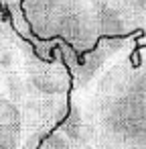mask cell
Returning <instances> with one entry per match:
<instances>
[{
	"label": "cell",
	"mask_w": 146,
	"mask_h": 149,
	"mask_svg": "<svg viewBox=\"0 0 146 149\" xmlns=\"http://www.w3.org/2000/svg\"><path fill=\"white\" fill-rule=\"evenodd\" d=\"M27 135L23 106L8 94L4 78H0V149H25Z\"/></svg>",
	"instance_id": "obj_3"
},
{
	"label": "cell",
	"mask_w": 146,
	"mask_h": 149,
	"mask_svg": "<svg viewBox=\"0 0 146 149\" xmlns=\"http://www.w3.org/2000/svg\"><path fill=\"white\" fill-rule=\"evenodd\" d=\"M23 17L29 39L43 59L57 55V45L75 55L93 49L101 31V0H23Z\"/></svg>",
	"instance_id": "obj_2"
},
{
	"label": "cell",
	"mask_w": 146,
	"mask_h": 149,
	"mask_svg": "<svg viewBox=\"0 0 146 149\" xmlns=\"http://www.w3.org/2000/svg\"><path fill=\"white\" fill-rule=\"evenodd\" d=\"M95 149H136V147H122V145H97Z\"/></svg>",
	"instance_id": "obj_5"
},
{
	"label": "cell",
	"mask_w": 146,
	"mask_h": 149,
	"mask_svg": "<svg viewBox=\"0 0 146 149\" xmlns=\"http://www.w3.org/2000/svg\"><path fill=\"white\" fill-rule=\"evenodd\" d=\"M2 6H4L6 15L10 17V21H12L14 29H16L19 33H25L29 27H27V23H25L23 10H21V6H23V0H2Z\"/></svg>",
	"instance_id": "obj_4"
},
{
	"label": "cell",
	"mask_w": 146,
	"mask_h": 149,
	"mask_svg": "<svg viewBox=\"0 0 146 149\" xmlns=\"http://www.w3.org/2000/svg\"><path fill=\"white\" fill-rule=\"evenodd\" d=\"M8 15H6V10H4V6H2V0H0V21H4Z\"/></svg>",
	"instance_id": "obj_6"
},
{
	"label": "cell",
	"mask_w": 146,
	"mask_h": 149,
	"mask_svg": "<svg viewBox=\"0 0 146 149\" xmlns=\"http://www.w3.org/2000/svg\"><path fill=\"white\" fill-rule=\"evenodd\" d=\"M83 104L91 120L95 147L146 149V45L140 43L116 61Z\"/></svg>",
	"instance_id": "obj_1"
}]
</instances>
